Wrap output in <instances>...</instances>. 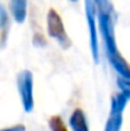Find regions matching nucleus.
<instances>
[{
    "label": "nucleus",
    "mask_w": 130,
    "mask_h": 131,
    "mask_svg": "<svg viewBox=\"0 0 130 131\" xmlns=\"http://www.w3.org/2000/svg\"><path fill=\"white\" fill-rule=\"evenodd\" d=\"M47 26H48V33H50L51 37L56 38L57 42L60 45H63L65 48L70 46V40H69V37L65 32L63 20H61L60 15L54 9H50V12H48Z\"/></svg>",
    "instance_id": "obj_1"
},
{
    "label": "nucleus",
    "mask_w": 130,
    "mask_h": 131,
    "mask_svg": "<svg viewBox=\"0 0 130 131\" xmlns=\"http://www.w3.org/2000/svg\"><path fill=\"white\" fill-rule=\"evenodd\" d=\"M18 82H19V92H21V97H22L24 108L27 111H31L32 103H33V99H32V74L28 71H23L19 75Z\"/></svg>",
    "instance_id": "obj_2"
},
{
    "label": "nucleus",
    "mask_w": 130,
    "mask_h": 131,
    "mask_svg": "<svg viewBox=\"0 0 130 131\" xmlns=\"http://www.w3.org/2000/svg\"><path fill=\"white\" fill-rule=\"evenodd\" d=\"M87 17L89 20V28H91V45L94 60H98V48H97V37H96V28H94V20H93V3L92 0H87Z\"/></svg>",
    "instance_id": "obj_3"
},
{
    "label": "nucleus",
    "mask_w": 130,
    "mask_h": 131,
    "mask_svg": "<svg viewBox=\"0 0 130 131\" xmlns=\"http://www.w3.org/2000/svg\"><path fill=\"white\" fill-rule=\"evenodd\" d=\"M10 12L14 19L22 23L27 14V0H10Z\"/></svg>",
    "instance_id": "obj_4"
},
{
    "label": "nucleus",
    "mask_w": 130,
    "mask_h": 131,
    "mask_svg": "<svg viewBox=\"0 0 130 131\" xmlns=\"http://www.w3.org/2000/svg\"><path fill=\"white\" fill-rule=\"evenodd\" d=\"M70 124L73 126V129L75 131H88L86 125V120H84V115L82 110H75L72 118H70Z\"/></svg>",
    "instance_id": "obj_5"
},
{
    "label": "nucleus",
    "mask_w": 130,
    "mask_h": 131,
    "mask_svg": "<svg viewBox=\"0 0 130 131\" xmlns=\"http://www.w3.org/2000/svg\"><path fill=\"white\" fill-rule=\"evenodd\" d=\"M50 127L52 129V131H68L66 127L64 126L63 120H61L59 116H54V117L50 120Z\"/></svg>",
    "instance_id": "obj_6"
},
{
    "label": "nucleus",
    "mask_w": 130,
    "mask_h": 131,
    "mask_svg": "<svg viewBox=\"0 0 130 131\" xmlns=\"http://www.w3.org/2000/svg\"><path fill=\"white\" fill-rule=\"evenodd\" d=\"M72 1H77V0H72Z\"/></svg>",
    "instance_id": "obj_7"
}]
</instances>
